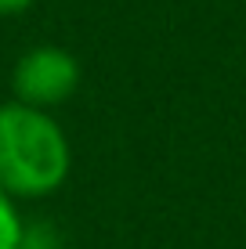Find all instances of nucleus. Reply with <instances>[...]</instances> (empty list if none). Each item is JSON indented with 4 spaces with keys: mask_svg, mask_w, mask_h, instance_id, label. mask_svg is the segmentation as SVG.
Returning a JSON list of instances; mask_svg holds the SVG:
<instances>
[{
    "mask_svg": "<svg viewBox=\"0 0 246 249\" xmlns=\"http://www.w3.org/2000/svg\"><path fill=\"white\" fill-rule=\"evenodd\" d=\"M76 87H80V62L73 58V51H65L58 44L29 47L15 62V72H11L15 101L44 108V112L69 101Z\"/></svg>",
    "mask_w": 246,
    "mask_h": 249,
    "instance_id": "f03ea898",
    "label": "nucleus"
},
{
    "mask_svg": "<svg viewBox=\"0 0 246 249\" xmlns=\"http://www.w3.org/2000/svg\"><path fill=\"white\" fill-rule=\"evenodd\" d=\"M0 249H25V228L15 210V199L0 188Z\"/></svg>",
    "mask_w": 246,
    "mask_h": 249,
    "instance_id": "7ed1b4c3",
    "label": "nucleus"
},
{
    "mask_svg": "<svg viewBox=\"0 0 246 249\" xmlns=\"http://www.w3.org/2000/svg\"><path fill=\"white\" fill-rule=\"evenodd\" d=\"M73 152L58 119L44 108L0 105V188L11 199H44L69 177Z\"/></svg>",
    "mask_w": 246,
    "mask_h": 249,
    "instance_id": "f257e3e1",
    "label": "nucleus"
},
{
    "mask_svg": "<svg viewBox=\"0 0 246 249\" xmlns=\"http://www.w3.org/2000/svg\"><path fill=\"white\" fill-rule=\"evenodd\" d=\"M29 7H33V0H0V18L4 15H22Z\"/></svg>",
    "mask_w": 246,
    "mask_h": 249,
    "instance_id": "20e7f679",
    "label": "nucleus"
}]
</instances>
